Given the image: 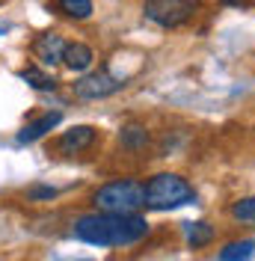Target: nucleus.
Masks as SVG:
<instances>
[{
	"mask_svg": "<svg viewBox=\"0 0 255 261\" xmlns=\"http://www.w3.org/2000/svg\"><path fill=\"white\" fill-rule=\"evenodd\" d=\"M74 238L98 249H119V246H137L148 234V220L140 214H107L92 211L74 220Z\"/></svg>",
	"mask_w": 255,
	"mask_h": 261,
	"instance_id": "1",
	"label": "nucleus"
},
{
	"mask_svg": "<svg viewBox=\"0 0 255 261\" xmlns=\"http://www.w3.org/2000/svg\"><path fill=\"white\" fill-rule=\"evenodd\" d=\"M196 202V190L190 187V181L175 175V172H158L143 184V208L148 211H175L184 205Z\"/></svg>",
	"mask_w": 255,
	"mask_h": 261,
	"instance_id": "2",
	"label": "nucleus"
},
{
	"mask_svg": "<svg viewBox=\"0 0 255 261\" xmlns=\"http://www.w3.org/2000/svg\"><path fill=\"white\" fill-rule=\"evenodd\" d=\"M92 205L107 214H137L143 208V184L134 178L107 181L92 193Z\"/></svg>",
	"mask_w": 255,
	"mask_h": 261,
	"instance_id": "3",
	"label": "nucleus"
},
{
	"mask_svg": "<svg viewBox=\"0 0 255 261\" xmlns=\"http://www.w3.org/2000/svg\"><path fill=\"white\" fill-rule=\"evenodd\" d=\"M196 9H199V0H145L143 3L145 21L158 24L163 30H178L190 24Z\"/></svg>",
	"mask_w": 255,
	"mask_h": 261,
	"instance_id": "4",
	"label": "nucleus"
},
{
	"mask_svg": "<svg viewBox=\"0 0 255 261\" xmlns=\"http://www.w3.org/2000/svg\"><path fill=\"white\" fill-rule=\"evenodd\" d=\"M125 89V77H116L110 68H98V71H83V77L74 81L71 92L80 101H104Z\"/></svg>",
	"mask_w": 255,
	"mask_h": 261,
	"instance_id": "5",
	"label": "nucleus"
},
{
	"mask_svg": "<svg viewBox=\"0 0 255 261\" xmlns=\"http://www.w3.org/2000/svg\"><path fill=\"white\" fill-rule=\"evenodd\" d=\"M98 143V128L92 125H74V128L63 130L54 143V151L60 158H74V154H83Z\"/></svg>",
	"mask_w": 255,
	"mask_h": 261,
	"instance_id": "6",
	"label": "nucleus"
},
{
	"mask_svg": "<svg viewBox=\"0 0 255 261\" xmlns=\"http://www.w3.org/2000/svg\"><path fill=\"white\" fill-rule=\"evenodd\" d=\"M30 50H33V57L39 60V65L50 68V65H60V63H63L65 39L60 36V33H42V36H36V39H33Z\"/></svg>",
	"mask_w": 255,
	"mask_h": 261,
	"instance_id": "7",
	"label": "nucleus"
},
{
	"mask_svg": "<svg viewBox=\"0 0 255 261\" xmlns=\"http://www.w3.org/2000/svg\"><path fill=\"white\" fill-rule=\"evenodd\" d=\"M63 122V113L60 110H50V113H45V116H39V119H33V122H27L24 128L18 130V143L21 146H30V143H39L42 137H48L50 130L57 128Z\"/></svg>",
	"mask_w": 255,
	"mask_h": 261,
	"instance_id": "8",
	"label": "nucleus"
},
{
	"mask_svg": "<svg viewBox=\"0 0 255 261\" xmlns=\"http://www.w3.org/2000/svg\"><path fill=\"white\" fill-rule=\"evenodd\" d=\"M95 63V54L89 45H83V42H65V50H63V65L68 71H74V74H83V71H89Z\"/></svg>",
	"mask_w": 255,
	"mask_h": 261,
	"instance_id": "9",
	"label": "nucleus"
},
{
	"mask_svg": "<svg viewBox=\"0 0 255 261\" xmlns=\"http://www.w3.org/2000/svg\"><path fill=\"white\" fill-rule=\"evenodd\" d=\"M18 77L27 83L30 89H36V92H54L57 86H60V81L54 77V74H48L42 65H36V63H30V65H24L21 71H18Z\"/></svg>",
	"mask_w": 255,
	"mask_h": 261,
	"instance_id": "10",
	"label": "nucleus"
},
{
	"mask_svg": "<svg viewBox=\"0 0 255 261\" xmlns=\"http://www.w3.org/2000/svg\"><path fill=\"white\" fill-rule=\"evenodd\" d=\"M184 228V238H187V246L190 249H205V246L214 244V226L205 223V220H196V223H181Z\"/></svg>",
	"mask_w": 255,
	"mask_h": 261,
	"instance_id": "11",
	"label": "nucleus"
},
{
	"mask_svg": "<svg viewBox=\"0 0 255 261\" xmlns=\"http://www.w3.org/2000/svg\"><path fill=\"white\" fill-rule=\"evenodd\" d=\"M54 9L71 21H89L95 12V3L92 0H54Z\"/></svg>",
	"mask_w": 255,
	"mask_h": 261,
	"instance_id": "12",
	"label": "nucleus"
},
{
	"mask_svg": "<svg viewBox=\"0 0 255 261\" xmlns=\"http://www.w3.org/2000/svg\"><path fill=\"white\" fill-rule=\"evenodd\" d=\"M148 128H143V125H125V128L119 130V143H122V148L125 151H145L148 148Z\"/></svg>",
	"mask_w": 255,
	"mask_h": 261,
	"instance_id": "13",
	"label": "nucleus"
},
{
	"mask_svg": "<svg viewBox=\"0 0 255 261\" xmlns=\"http://www.w3.org/2000/svg\"><path fill=\"white\" fill-rule=\"evenodd\" d=\"M255 255V241H232V244H225L220 252H217V258L220 261H240V258H252Z\"/></svg>",
	"mask_w": 255,
	"mask_h": 261,
	"instance_id": "14",
	"label": "nucleus"
},
{
	"mask_svg": "<svg viewBox=\"0 0 255 261\" xmlns=\"http://www.w3.org/2000/svg\"><path fill=\"white\" fill-rule=\"evenodd\" d=\"M228 214L238 220V223H255V196H246V199H238Z\"/></svg>",
	"mask_w": 255,
	"mask_h": 261,
	"instance_id": "15",
	"label": "nucleus"
},
{
	"mask_svg": "<svg viewBox=\"0 0 255 261\" xmlns=\"http://www.w3.org/2000/svg\"><path fill=\"white\" fill-rule=\"evenodd\" d=\"M60 196V187H50V184H30L27 187V199L30 202H50Z\"/></svg>",
	"mask_w": 255,
	"mask_h": 261,
	"instance_id": "16",
	"label": "nucleus"
},
{
	"mask_svg": "<svg viewBox=\"0 0 255 261\" xmlns=\"http://www.w3.org/2000/svg\"><path fill=\"white\" fill-rule=\"evenodd\" d=\"M220 3H223V6H246L249 0H220Z\"/></svg>",
	"mask_w": 255,
	"mask_h": 261,
	"instance_id": "17",
	"label": "nucleus"
},
{
	"mask_svg": "<svg viewBox=\"0 0 255 261\" xmlns=\"http://www.w3.org/2000/svg\"><path fill=\"white\" fill-rule=\"evenodd\" d=\"M0 3H3V0H0Z\"/></svg>",
	"mask_w": 255,
	"mask_h": 261,
	"instance_id": "18",
	"label": "nucleus"
}]
</instances>
